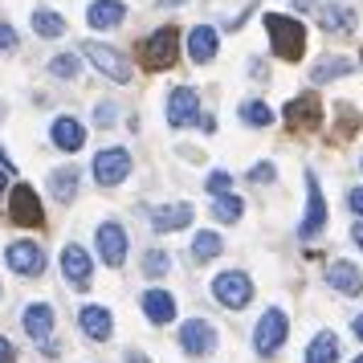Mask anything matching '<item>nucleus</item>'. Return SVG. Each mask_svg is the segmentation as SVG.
Wrapping results in <instances>:
<instances>
[{
    "instance_id": "47",
    "label": "nucleus",
    "mask_w": 363,
    "mask_h": 363,
    "mask_svg": "<svg viewBox=\"0 0 363 363\" xmlns=\"http://www.w3.org/2000/svg\"><path fill=\"white\" fill-rule=\"evenodd\" d=\"M351 363H363V355H359V359H351Z\"/></svg>"
},
{
    "instance_id": "23",
    "label": "nucleus",
    "mask_w": 363,
    "mask_h": 363,
    "mask_svg": "<svg viewBox=\"0 0 363 363\" xmlns=\"http://www.w3.org/2000/svg\"><path fill=\"white\" fill-rule=\"evenodd\" d=\"M355 69V62L351 57H339V53H330V57H318L311 69V78L314 82H335V78H347Z\"/></svg>"
},
{
    "instance_id": "41",
    "label": "nucleus",
    "mask_w": 363,
    "mask_h": 363,
    "mask_svg": "<svg viewBox=\"0 0 363 363\" xmlns=\"http://www.w3.org/2000/svg\"><path fill=\"white\" fill-rule=\"evenodd\" d=\"M351 330L359 335V343H363V314H359V318H355V323H351Z\"/></svg>"
},
{
    "instance_id": "3",
    "label": "nucleus",
    "mask_w": 363,
    "mask_h": 363,
    "mask_svg": "<svg viewBox=\"0 0 363 363\" xmlns=\"http://www.w3.org/2000/svg\"><path fill=\"white\" fill-rule=\"evenodd\" d=\"M213 298L216 302H225L229 311H245L249 298H253V278L241 274V269H225V274H216L213 278Z\"/></svg>"
},
{
    "instance_id": "34",
    "label": "nucleus",
    "mask_w": 363,
    "mask_h": 363,
    "mask_svg": "<svg viewBox=\"0 0 363 363\" xmlns=\"http://www.w3.org/2000/svg\"><path fill=\"white\" fill-rule=\"evenodd\" d=\"M21 45V37H17V29L9 25V21H0V53H13Z\"/></svg>"
},
{
    "instance_id": "29",
    "label": "nucleus",
    "mask_w": 363,
    "mask_h": 363,
    "mask_svg": "<svg viewBox=\"0 0 363 363\" xmlns=\"http://www.w3.org/2000/svg\"><path fill=\"white\" fill-rule=\"evenodd\" d=\"M241 118H245L249 127H269L274 123V111L265 102H241Z\"/></svg>"
},
{
    "instance_id": "45",
    "label": "nucleus",
    "mask_w": 363,
    "mask_h": 363,
    "mask_svg": "<svg viewBox=\"0 0 363 363\" xmlns=\"http://www.w3.org/2000/svg\"><path fill=\"white\" fill-rule=\"evenodd\" d=\"M160 4H180V0H160Z\"/></svg>"
},
{
    "instance_id": "28",
    "label": "nucleus",
    "mask_w": 363,
    "mask_h": 363,
    "mask_svg": "<svg viewBox=\"0 0 363 363\" xmlns=\"http://www.w3.org/2000/svg\"><path fill=\"white\" fill-rule=\"evenodd\" d=\"M241 213H245V204H241L237 196H216V204H213V216H216V220L233 225V220H241Z\"/></svg>"
},
{
    "instance_id": "16",
    "label": "nucleus",
    "mask_w": 363,
    "mask_h": 363,
    "mask_svg": "<svg viewBox=\"0 0 363 363\" xmlns=\"http://www.w3.org/2000/svg\"><path fill=\"white\" fill-rule=\"evenodd\" d=\"M192 216H196V208H192L188 200H180V204H164V208H155V213H151V229H155V233L188 229V225H192Z\"/></svg>"
},
{
    "instance_id": "35",
    "label": "nucleus",
    "mask_w": 363,
    "mask_h": 363,
    "mask_svg": "<svg viewBox=\"0 0 363 363\" xmlns=\"http://www.w3.org/2000/svg\"><path fill=\"white\" fill-rule=\"evenodd\" d=\"M115 106H111V102H99V111H94V123H99V127H115Z\"/></svg>"
},
{
    "instance_id": "14",
    "label": "nucleus",
    "mask_w": 363,
    "mask_h": 363,
    "mask_svg": "<svg viewBox=\"0 0 363 363\" xmlns=\"http://www.w3.org/2000/svg\"><path fill=\"white\" fill-rule=\"evenodd\" d=\"M180 347L188 351V355H208L216 347V330L213 323H204V318H188L180 327Z\"/></svg>"
},
{
    "instance_id": "42",
    "label": "nucleus",
    "mask_w": 363,
    "mask_h": 363,
    "mask_svg": "<svg viewBox=\"0 0 363 363\" xmlns=\"http://www.w3.org/2000/svg\"><path fill=\"white\" fill-rule=\"evenodd\" d=\"M4 188H9V172L0 167V196H4Z\"/></svg>"
},
{
    "instance_id": "15",
    "label": "nucleus",
    "mask_w": 363,
    "mask_h": 363,
    "mask_svg": "<svg viewBox=\"0 0 363 363\" xmlns=\"http://www.w3.org/2000/svg\"><path fill=\"white\" fill-rule=\"evenodd\" d=\"M21 327H25V335H29L33 343H50V335H53V306H50V302H33V306H25Z\"/></svg>"
},
{
    "instance_id": "7",
    "label": "nucleus",
    "mask_w": 363,
    "mask_h": 363,
    "mask_svg": "<svg viewBox=\"0 0 363 363\" xmlns=\"http://www.w3.org/2000/svg\"><path fill=\"white\" fill-rule=\"evenodd\" d=\"M131 176V151L127 147H102L94 155V180L102 188H111V184H123Z\"/></svg>"
},
{
    "instance_id": "26",
    "label": "nucleus",
    "mask_w": 363,
    "mask_h": 363,
    "mask_svg": "<svg viewBox=\"0 0 363 363\" xmlns=\"http://www.w3.org/2000/svg\"><path fill=\"white\" fill-rule=\"evenodd\" d=\"M33 33L37 37H50V41H53V37L66 33V21L57 17L53 9H37V13H33Z\"/></svg>"
},
{
    "instance_id": "37",
    "label": "nucleus",
    "mask_w": 363,
    "mask_h": 363,
    "mask_svg": "<svg viewBox=\"0 0 363 363\" xmlns=\"http://www.w3.org/2000/svg\"><path fill=\"white\" fill-rule=\"evenodd\" d=\"M347 204H351V213H359V220H363V188H351V192H347Z\"/></svg>"
},
{
    "instance_id": "20",
    "label": "nucleus",
    "mask_w": 363,
    "mask_h": 363,
    "mask_svg": "<svg viewBox=\"0 0 363 363\" xmlns=\"http://www.w3.org/2000/svg\"><path fill=\"white\" fill-rule=\"evenodd\" d=\"M123 17H127V4L123 0H94L86 9L90 29H115V25H123Z\"/></svg>"
},
{
    "instance_id": "48",
    "label": "nucleus",
    "mask_w": 363,
    "mask_h": 363,
    "mask_svg": "<svg viewBox=\"0 0 363 363\" xmlns=\"http://www.w3.org/2000/svg\"><path fill=\"white\" fill-rule=\"evenodd\" d=\"M0 294H4V290H0Z\"/></svg>"
},
{
    "instance_id": "25",
    "label": "nucleus",
    "mask_w": 363,
    "mask_h": 363,
    "mask_svg": "<svg viewBox=\"0 0 363 363\" xmlns=\"http://www.w3.org/2000/svg\"><path fill=\"white\" fill-rule=\"evenodd\" d=\"M339 359V343H335V335L330 330H318L306 347V363H335Z\"/></svg>"
},
{
    "instance_id": "17",
    "label": "nucleus",
    "mask_w": 363,
    "mask_h": 363,
    "mask_svg": "<svg viewBox=\"0 0 363 363\" xmlns=\"http://www.w3.org/2000/svg\"><path fill=\"white\" fill-rule=\"evenodd\" d=\"M78 327H82L94 343H106V339H111V330H115V318H111V311H106V306L90 302V306H82V311H78Z\"/></svg>"
},
{
    "instance_id": "18",
    "label": "nucleus",
    "mask_w": 363,
    "mask_h": 363,
    "mask_svg": "<svg viewBox=\"0 0 363 363\" xmlns=\"http://www.w3.org/2000/svg\"><path fill=\"white\" fill-rule=\"evenodd\" d=\"M327 286L335 290V294L355 298V294H363V274H359L351 262H335V265L327 269Z\"/></svg>"
},
{
    "instance_id": "27",
    "label": "nucleus",
    "mask_w": 363,
    "mask_h": 363,
    "mask_svg": "<svg viewBox=\"0 0 363 363\" xmlns=\"http://www.w3.org/2000/svg\"><path fill=\"white\" fill-rule=\"evenodd\" d=\"M50 188H53V196L62 200V204H69V200H74V192H78V172H74V167H62V172H53Z\"/></svg>"
},
{
    "instance_id": "10",
    "label": "nucleus",
    "mask_w": 363,
    "mask_h": 363,
    "mask_svg": "<svg viewBox=\"0 0 363 363\" xmlns=\"http://www.w3.org/2000/svg\"><path fill=\"white\" fill-rule=\"evenodd\" d=\"M327 229V200H323V192H318V180H314V172H306V216H302V237L311 241V237H318V233Z\"/></svg>"
},
{
    "instance_id": "22",
    "label": "nucleus",
    "mask_w": 363,
    "mask_h": 363,
    "mask_svg": "<svg viewBox=\"0 0 363 363\" xmlns=\"http://www.w3.org/2000/svg\"><path fill=\"white\" fill-rule=\"evenodd\" d=\"M318 25H323L327 33H351V29H355V13H351L347 4H323V9H318Z\"/></svg>"
},
{
    "instance_id": "1",
    "label": "nucleus",
    "mask_w": 363,
    "mask_h": 363,
    "mask_svg": "<svg viewBox=\"0 0 363 363\" xmlns=\"http://www.w3.org/2000/svg\"><path fill=\"white\" fill-rule=\"evenodd\" d=\"M176 57H180V29H176V25L155 29V33L139 45V62H143V69H151V74L176 66Z\"/></svg>"
},
{
    "instance_id": "11",
    "label": "nucleus",
    "mask_w": 363,
    "mask_h": 363,
    "mask_svg": "<svg viewBox=\"0 0 363 363\" xmlns=\"http://www.w3.org/2000/svg\"><path fill=\"white\" fill-rule=\"evenodd\" d=\"M200 118V94L192 86H176L172 94H167V123L172 127H188V123H196Z\"/></svg>"
},
{
    "instance_id": "40",
    "label": "nucleus",
    "mask_w": 363,
    "mask_h": 363,
    "mask_svg": "<svg viewBox=\"0 0 363 363\" xmlns=\"http://www.w3.org/2000/svg\"><path fill=\"white\" fill-rule=\"evenodd\" d=\"M127 363H151L147 355H139V351H131V355H127Z\"/></svg>"
},
{
    "instance_id": "9",
    "label": "nucleus",
    "mask_w": 363,
    "mask_h": 363,
    "mask_svg": "<svg viewBox=\"0 0 363 363\" xmlns=\"http://www.w3.org/2000/svg\"><path fill=\"white\" fill-rule=\"evenodd\" d=\"M9 216H13V225H25V229H37L45 213H41V200L29 184H17L13 188V196H9Z\"/></svg>"
},
{
    "instance_id": "8",
    "label": "nucleus",
    "mask_w": 363,
    "mask_h": 363,
    "mask_svg": "<svg viewBox=\"0 0 363 363\" xmlns=\"http://www.w3.org/2000/svg\"><path fill=\"white\" fill-rule=\"evenodd\" d=\"M4 262H9V269L21 274V278H37V274L45 269V253H41L37 241H13V245L4 249Z\"/></svg>"
},
{
    "instance_id": "36",
    "label": "nucleus",
    "mask_w": 363,
    "mask_h": 363,
    "mask_svg": "<svg viewBox=\"0 0 363 363\" xmlns=\"http://www.w3.org/2000/svg\"><path fill=\"white\" fill-rule=\"evenodd\" d=\"M249 180L269 184V180H274V164H257V167H249Z\"/></svg>"
},
{
    "instance_id": "43",
    "label": "nucleus",
    "mask_w": 363,
    "mask_h": 363,
    "mask_svg": "<svg viewBox=\"0 0 363 363\" xmlns=\"http://www.w3.org/2000/svg\"><path fill=\"white\" fill-rule=\"evenodd\" d=\"M0 167H4L9 176H13V164H9V155H4V151H0Z\"/></svg>"
},
{
    "instance_id": "5",
    "label": "nucleus",
    "mask_w": 363,
    "mask_h": 363,
    "mask_svg": "<svg viewBox=\"0 0 363 363\" xmlns=\"http://www.w3.org/2000/svg\"><path fill=\"white\" fill-rule=\"evenodd\" d=\"M94 245H99V257L111 269H118V265L127 262V249H131V237H127V229L118 225V220H102L99 233H94Z\"/></svg>"
},
{
    "instance_id": "38",
    "label": "nucleus",
    "mask_w": 363,
    "mask_h": 363,
    "mask_svg": "<svg viewBox=\"0 0 363 363\" xmlns=\"http://www.w3.org/2000/svg\"><path fill=\"white\" fill-rule=\"evenodd\" d=\"M17 359V347L9 343V339H4V335H0V363H13Z\"/></svg>"
},
{
    "instance_id": "33",
    "label": "nucleus",
    "mask_w": 363,
    "mask_h": 363,
    "mask_svg": "<svg viewBox=\"0 0 363 363\" xmlns=\"http://www.w3.org/2000/svg\"><path fill=\"white\" fill-rule=\"evenodd\" d=\"M229 184H233V176H229V172H213V176L204 180V188H208L213 196H229Z\"/></svg>"
},
{
    "instance_id": "12",
    "label": "nucleus",
    "mask_w": 363,
    "mask_h": 363,
    "mask_svg": "<svg viewBox=\"0 0 363 363\" xmlns=\"http://www.w3.org/2000/svg\"><path fill=\"white\" fill-rule=\"evenodd\" d=\"M318 123H323L318 94H298V99L286 106V127H290V131H318Z\"/></svg>"
},
{
    "instance_id": "39",
    "label": "nucleus",
    "mask_w": 363,
    "mask_h": 363,
    "mask_svg": "<svg viewBox=\"0 0 363 363\" xmlns=\"http://www.w3.org/2000/svg\"><path fill=\"white\" fill-rule=\"evenodd\" d=\"M351 237H355V245L363 249V220H359V225H355V229H351Z\"/></svg>"
},
{
    "instance_id": "6",
    "label": "nucleus",
    "mask_w": 363,
    "mask_h": 363,
    "mask_svg": "<svg viewBox=\"0 0 363 363\" xmlns=\"http://www.w3.org/2000/svg\"><path fill=\"white\" fill-rule=\"evenodd\" d=\"M286 335H290V318L274 306V311H265L257 318V327H253V347H257V355H274L281 343H286Z\"/></svg>"
},
{
    "instance_id": "21",
    "label": "nucleus",
    "mask_w": 363,
    "mask_h": 363,
    "mask_svg": "<svg viewBox=\"0 0 363 363\" xmlns=\"http://www.w3.org/2000/svg\"><path fill=\"white\" fill-rule=\"evenodd\" d=\"M143 314H147L155 327H164V323L176 318V298L167 294V290H147L143 294Z\"/></svg>"
},
{
    "instance_id": "24",
    "label": "nucleus",
    "mask_w": 363,
    "mask_h": 363,
    "mask_svg": "<svg viewBox=\"0 0 363 363\" xmlns=\"http://www.w3.org/2000/svg\"><path fill=\"white\" fill-rule=\"evenodd\" d=\"M213 53H216V29L200 25V29L188 33V57L192 62H213Z\"/></svg>"
},
{
    "instance_id": "19",
    "label": "nucleus",
    "mask_w": 363,
    "mask_h": 363,
    "mask_svg": "<svg viewBox=\"0 0 363 363\" xmlns=\"http://www.w3.org/2000/svg\"><path fill=\"white\" fill-rule=\"evenodd\" d=\"M50 139H53V143H57L62 151H82V143H86V127L78 123V118L57 115V118H53V127H50Z\"/></svg>"
},
{
    "instance_id": "44",
    "label": "nucleus",
    "mask_w": 363,
    "mask_h": 363,
    "mask_svg": "<svg viewBox=\"0 0 363 363\" xmlns=\"http://www.w3.org/2000/svg\"><path fill=\"white\" fill-rule=\"evenodd\" d=\"M294 9H302V13H306V9H314V0H294Z\"/></svg>"
},
{
    "instance_id": "30",
    "label": "nucleus",
    "mask_w": 363,
    "mask_h": 363,
    "mask_svg": "<svg viewBox=\"0 0 363 363\" xmlns=\"http://www.w3.org/2000/svg\"><path fill=\"white\" fill-rule=\"evenodd\" d=\"M78 57H74V53H57V57H53L50 62V74L53 78H66V82H74V78H78Z\"/></svg>"
},
{
    "instance_id": "4",
    "label": "nucleus",
    "mask_w": 363,
    "mask_h": 363,
    "mask_svg": "<svg viewBox=\"0 0 363 363\" xmlns=\"http://www.w3.org/2000/svg\"><path fill=\"white\" fill-rule=\"evenodd\" d=\"M82 57L90 62V66H99L111 82H131V62H127L115 45H106V41H86Z\"/></svg>"
},
{
    "instance_id": "46",
    "label": "nucleus",
    "mask_w": 363,
    "mask_h": 363,
    "mask_svg": "<svg viewBox=\"0 0 363 363\" xmlns=\"http://www.w3.org/2000/svg\"><path fill=\"white\" fill-rule=\"evenodd\" d=\"M0 118H4V102H0Z\"/></svg>"
},
{
    "instance_id": "13",
    "label": "nucleus",
    "mask_w": 363,
    "mask_h": 363,
    "mask_svg": "<svg viewBox=\"0 0 363 363\" xmlns=\"http://www.w3.org/2000/svg\"><path fill=\"white\" fill-rule=\"evenodd\" d=\"M62 274L69 278L74 290H86L90 281H94V262H90V253L82 245H66L62 249Z\"/></svg>"
},
{
    "instance_id": "2",
    "label": "nucleus",
    "mask_w": 363,
    "mask_h": 363,
    "mask_svg": "<svg viewBox=\"0 0 363 363\" xmlns=\"http://www.w3.org/2000/svg\"><path fill=\"white\" fill-rule=\"evenodd\" d=\"M265 29H269V45H274L278 57H286V62H298V57H302V50H306V29H302L294 17L269 13V17H265Z\"/></svg>"
},
{
    "instance_id": "32",
    "label": "nucleus",
    "mask_w": 363,
    "mask_h": 363,
    "mask_svg": "<svg viewBox=\"0 0 363 363\" xmlns=\"http://www.w3.org/2000/svg\"><path fill=\"white\" fill-rule=\"evenodd\" d=\"M167 265H172V262H167V253H164V249H151L147 257H143V274H147V278H164V274H167Z\"/></svg>"
},
{
    "instance_id": "31",
    "label": "nucleus",
    "mask_w": 363,
    "mask_h": 363,
    "mask_svg": "<svg viewBox=\"0 0 363 363\" xmlns=\"http://www.w3.org/2000/svg\"><path fill=\"white\" fill-rule=\"evenodd\" d=\"M220 245H225V241H220L216 233H196V241H192V253H196L200 262H208V257H216V253H220Z\"/></svg>"
}]
</instances>
